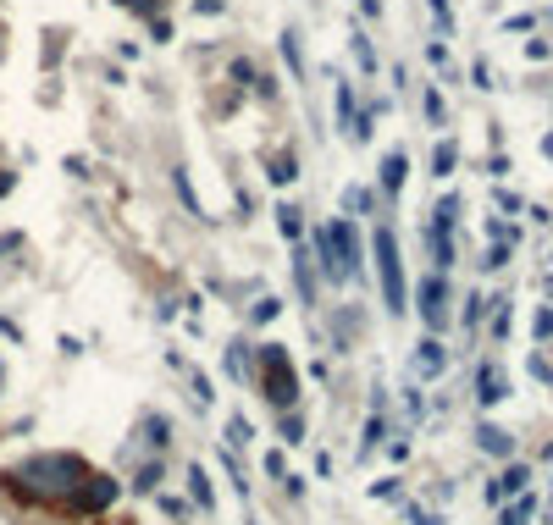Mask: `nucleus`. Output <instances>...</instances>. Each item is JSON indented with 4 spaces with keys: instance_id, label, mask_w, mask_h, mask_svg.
Returning <instances> with one entry per match:
<instances>
[{
    "instance_id": "f257e3e1",
    "label": "nucleus",
    "mask_w": 553,
    "mask_h": 525,
    "mask_svg": "<svg viewBox=\"0 0 553 525\" xmlns=\"http://www.w3.org/2000/svg\"><path fill=\"white\" fill-rule=\"evenodd\" d=\"M17 498L28 503H50L61 514H94V509H106L117 498V481L100 476V470H89L83 459L73 453H39V459H28V465H17L12 476H0Z\"/></svg>"
},
{
    "instance_id": "f03ea898",
    "label": "nucleus",
    "mask_w": 553,
    "mask_h": 525,
    "mask_svg": "<svg viewBox=\"0 0 553 525\" xmlns=\"http://www.w3.org/2000/svg\"><path fill=\"white\" fill-rule=\"evenodd\" d=\"M260 387H266V399L277 409H294L299 399V382H294V366H288V354L272 343V349H260Z\"/></svg>"
},
{
    "instance_id": "7ed1b4c3",
    "label": "nucleus",
    "mask_w": 553,
    "mask_h": 525,
    "mask_svg": "<svg viewBox=\"0 0 553 525\" xmlns=\"http://www.w3.org/2000/svg\"><path fill=\"white\" fill-rule=\"evenodd\" d=\"M376 271H382V293H387V310H404V266H399V244L393 233H376Z\"/></svg>"
},
{
    "instance_id": "20e7f679",
    "label": "nucleus",
    "mask_w": 553,
    "mask_h": 525,
    "mask_svg": "<svg viewBox=\"0 0 553 525\" xmlns=\"http://www.w3.org/2000/svg\"><path fill=\"white\" fill-rule=\"evenodd\" d=\"M420 315H427V326H443V321H448V305H443V277H427V282H420Z\"/></svg>"
},
{
    "instance_id": "39448f33",
    "label": "nucleus",
    "mask_w": 553,
    "mask_h": 525,
    "mask_svg": "<svg viewBox=\"0 0 553 525\" xmlns=\"http://www.w3.org/2000/svg\"><path fill=\"white\" fill-rule=\"evenodd\" d=\"M404 172H410V167H404V155H387V160H382V188H387V194H399Z\"/></svg>"
},
{
    "instance_id": "423d86ee",
    "label": "nucleus",
    "mask_w": 553,
    "mask_h": 525,
    "mask_svg": "<svg viewBox=\"0 0 553 525\" xmlns=\"http://www.w3.org/2000/svg\"><path fill=\"white\" fill-rule=\"evenodd\" d=\"M415 366H420V371H427V376H432V371L443 366V354H437V343H420V359H415Z\"/></svg>"
},
{
    "instance_id": "0eeeda50",
    "label": "nucleus",
    "mask_w": 553,
    "mask_h": 525,
    "mask_svg": "<svg viewBox=\"0 0 553 525\" xmlns=\"http://www.w3.org/2000/svg\"><path fill=\"white\" fill-rule=\"evenodd\" d=\"M481 399L493 404V399H504V382H498V371H481Z\"/></svg>"
},
{
    "instance_id": "6e6552de",
    "label": "nucleus",
    "mask_w": 553,
    "mask_h": 525,
    "mask_svg": "<svg viewBox=\"0 0 553 525\" xmlns=\"http://www.w3.org/2000/svg\"><path fill=\"white\" fill-rule=\"evenodd\" d=\"M520 486H526V470H520V465H514V470H509V476H504V486H498V492H493V498H504V492H520Z\"/></svg>"
},
{
    "instance_id": "1a4fd4ad",
    "label": "nucleus",
    "mask_w": 553,
    "mask_h": 525,
    "mask_svg": "<svg viewBox=\"0 0 553 525\" xmlns=\"http://www.w3.org/2000/svg\"><path fill=\"white\" fill-rule=\"evenodd\" d=\"M272 177H277V183H288V177H294V155H277V167H272Z\"/></svg>"
},
{
    "instance_id": "9d476101",
    "label": "nucleus",
    "mask_w": 553,
    "mask_h": 525,
    "mask_svg": "<svg viewBox=\"0 0 553 525\" xmlns=\"http://www.w3.org/2000/svg\"><path fill=\"white\" fill-rule=\"evenodd\" d=\"M188 481H194V498H200V503H211V481H205V476H200V470H194V476H188Z\"/></svg>"
},
{
    "instance_id": "9b49d317",
    "label": "nucleus",
    "mask_w": 553,
    "mask_h": 525,
    "mask_svg": "<svg viewBox=\"0 0 553 525\" xmlns=\"http://www.w3.org/2000/svg\"><path fill=\"white\" fill-rule=\"evenodd\" d=\"M437 172H454V144H437Z\"/></svg>"
}]
</instances>
